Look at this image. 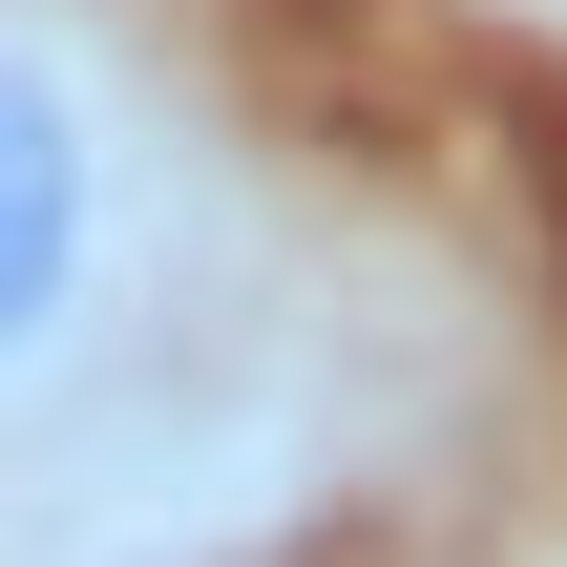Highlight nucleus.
I'll return each instance as SVG.
<instances>
[{
  "label": "nucleus",
  "instance_id": "f257e3e1",
  "mask_svg": "<svg viewBox=\"0 0 567 567\" xmlns=\"http://www.w3.org/2000/svg\"><path fill=\"white\" fill-rule=\"evenodd\" d=\"M168 231H189V126L147 42L105 0H0V442L84 421L147 358Z\"/></svg>",
  "mask_w": 567,
  "mask_h": 567
}]
</instances>
